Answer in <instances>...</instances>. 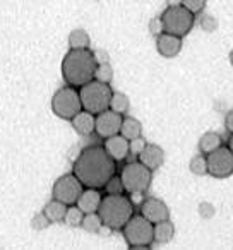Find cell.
<instances>
[{"instance_id":"39","label":"cell","mask_w":233,"mask_h":250,"mask_svg":"<svg viewBox=\"0 0 233 250\" xmlns=\"http://www.w3.org/2000/svg\"><path fill=\"white\" fill-rule=\"evenodd\" d=\"M230 63H232V65H233V50H232V52H230Z\"/></svg>"},{"instance_id":"16","label":"cell","mask_w":233,"mask_h":250,"mask_svg":"<svg viewBox=\"0 0 233 250\" xmlns=\"http://www.w3.org/2000/svg\"><path fill=\"white\" fill-rule=\"evenodd\" d=\"M72 127L76 129V132H79L81 136H89L94 132V124H96V117L94 113L87 110H81L70 118Z\"/></svg>"},{"instance_id":"18","label":"cell","mask_w":233,"mask_h":250,"mask_svg":"<svg viewBox=\"0 0 233 250\" xmlns=\"http://www.w3.org/2000/svg\"><path fill=\"white\" fill-rule=\"evenodd\" d=\"M175 236V226L170 219L158 221L153 225V242L156 243H168Z\"/></svg>"},{"instance_id":"28","label":"cell","mask_w":233,"mask_h":250,"mask_svg":"<svg viewBox=\"0 0 233 250\" xmlns=\"http://www.w3.org/2000/svg\"><path fill=\"white\" fill-rule=\"evenodd\" d=\"M48 226H50V219L45 216V212H36V214L33 216L31 228L35 229V231H43V229H46Z\"/></svg>"},{"instance_id":"34","label":"cell","mask_w":233,"mask_h":250,"mask_svg":"<svg viewBox=\"0 0 233 250\" xmlns=\"http://www.w3.org/2000/svg\"><path fill=\"white\" fill-rule=\"evenodd\" d=\"M149 31H151V35H154V36H158V35H161V33H163V24H161L160 18L151 19V21H149Z\"/></svg>"},{"instance_id":"17","label":"cell","mask_w":233,"mask_h":250,"mask_svg":"<svg viewBox=\"0 0 233 250\" xmlns=\"http://www.w3.org/2000/svg\"><path fill=\"white\" fill-rule=\"evenodd\" d=\"M101 204V195L98 192V188H89L81 192L79 199H77L76 206L81 209V211L86 214V212H98V208Z\"/></svg>"},{"instance_id":"12","label":"cell","mask_w":233,"mask_h":250,"mask_svg":"<svg viewBox=\"0 0 233 250\" xmlns=\"http://www.w3.org/2000/svg\"><path fill=\"white\" fill-rule=\"evenodd\" d=\"M141 214L154 225L158 221L170 219V209H168V206L161 199L149 197V199H144L143 204H141Z\"/></svg>"},{"instance_id":"27","label":"cell","mask_w":233,"mask_h":250,"mask_svg":"<svg viewBox=\"0 0 233 250\" xmlns=\"http://www.w3.org/2000/svg\"><path fill=\"white\" fill-rule=\"evenodd\" d=\"M94 79L100 81V83H105V84L111 83V79H113V69H111L110 62L98 63L96 70H94Z\"/></svg>"},{"instance_id":"20","label":"cell","mask_w":233,"mask_h":250,"mask_svg":"<svg viewBox=\"0 0 233 250\" xmlns=\"http://www.w3.org/2000/svg\"><path fill=\"white\" fill-rule=\"evenodd\" d=\"M65 211H67V204L57 201V199L50 201L48 204L45 206V209H43V212H45V216L50 219V223H62L64 216H65Z\"/></svg>"},{"instance_id":"19","label":"cell","mask_w":233,"mask_h":250,"mask_svg":"<svg viewBox=\"0 0 233 250\" xmlns=\"http://www.w3.org/2000/svg\"><path fill=\"white\" fill-rule=\"evenodd\" d=\"M120 134H122L126 139H136L143 134V125L137 118L134 117H127L122 118V125H120Z\"/></svg>"},{"instance_id":"24","label":"cell","mask_w":233,"mask_h":250,"mask_svg":"<svg viewBox=\"0 0 233 250\" xmlns=\"http://www.w3.org/2000/svg\"><path fill=\"white\" fill-rule=\"evenodd\" d=\"M84 231L87 233H98L100 228L103 226V221H101L100 214L98 212H86L83 218V223H81Z\"/></svg>"},{"instance_id":"15","label":"cell","mask_w":233,"mask_h":250,"mask_svg":"<svg viewBox=\"0 0 233 250\" xmlns=\"http://www.w3.org/2000/svg\"><path fill=\"white\" fill-rule=\"evenodd\" d=\"M139 161L148 167L151 171L158 170L165 161V151L161 149L158 144H146V147L143 149V153L139 154Z\"/></svg>"},{"instance_id":"31","label":"cell","mask_w":233,"mask_h":250,"mask_svg":"<svg viewBox=\"0 0 233 250\" xmlns=\"http://www.w3.org/2000/svg\"><path fill=\"white\" fill-rule=\"evenodd\" d=\"M146 144H148V143L143 139V136L136 137V139H130V141H129V153L137 154V156H139V154L143 153L144 147H146Z\"/></svg>"},{"instance_id":"32","label":"cell","mask_w":233,"mask_h":250,"mask_svg":"<svg viewBox=\"0 0 233 250\" xmlns=\"http://www.w3.org/2000/svg\"><path fill=\"white\" fill-rule=\"evenodd\" d=\"M201 28L206 33H214L218 29V21L212 16H202L201 18Z\"/></svg>"},{"instance_id":"13","label":"cell","mask_w":233,"mask_h":250,"mask_svg":"<svg viewBox=\"0 0 233 250\" xmlns=\"http://www.w3.org/2000/svg\"><path fill=\"white\" fill-rule=\"evenodd\" d=\"M156 48L161 57H165V59H173L182 50V38L180 36L170 35V33H161V35H158Z\"/></svg>"},{"instance_id":"4","label":"cell","mask_w":233,"mask_h":250,"mask_svg":"<svg viewBox=\"0 0 233 250\" xmlns=\"http://www.w3.org/2000/svg\"><path fill=\"white\" fill-rule=\"evenodd\" d=\"M111 89L110 84L100 83V81L93 79L89 83H86L84 86H81L79 98L83 110H87L91 113L98 115L101 111L110 108V100H111Z\"/></svg>"},{"instance_id":"10","label":"cell","mask_w":233,"mask_h":250,"mask_svg":"<svg viewBox=\"0 0 233 250\" xmlns=\"http://www.w3.org/2000/svg\"><path fill=\"white\" fill-rule=\"evenodd\" d=\"M208 175L214 178H226L233 173V153L230 147L219 146L208 154Z\"/></svg>"},{"instance_id":"14","label":"cell","mask_w":233,"mask_h":250,"mask_svg":"<svg viewBox=\"0 0 233 250\" xmlns=\"http://www.w3.org/2000/svg\"><path fill=\"white\" fill-rule=\"evenodd\" d=\"M103 147L115 161H122L129 154V139H126L122 134H115V136L105 139Z\"/></svg>"},{"instance_id":"1","label":"cell","mask_w":233,"mask_h":250,"mask_svg":"<svg viewBox=\"0 0 233 250\" xmlns=\"http://www.w3.org/2000/svg\"><path fill=\"white\" fill-rule=\"evenodd\" d=\"M72 173L84 187L100 190L115 175V160L105 151L103 146H89L76 158Z\"/></svg>"},{"instance_id":"33","label":"cell","mask_w":233,"mask_h":250,"mask_svg":"<svg viewBox=\"0 0 233 250\" xmlns=\"http://www.w3.org/2000/svg\"><path fill=\"white\" fill-rule=\"evenodd\" d=\"M214 212H216V209H214V206L211 204V202H201L199 204V214H201V218H204V219H211L212 216H214Z\"/></svg>"},{"instance_id":"23","label":"cell","mask_w":233,"mask_h":250,"mask_svg":"<svg viewBox=\"0 0 233 250\" xmlns=\"http://www.w3.org/2000/svg\"><path fill=\"white\" fill-rule=\"evenodd\" d=\"M83 218H84V212L81 211L76 204L67 206L65 216H64V223H65L67 226H70V228H77V226H81V223H83Z\"/></svg>"},{"instance_id":"8","label":"cell","mask_w":233,"mask_h":250,"mask_svg":"<svg viewBox=\"0 0 233 250\" xmlns=\"http://www.w3.org/2000/svg\"><path fill=\"white\" fill-rule=\"evenodd\" d=\"M83 110L79 91L74 86L60 87L52 98V111L62 120H70L77 111Z\"/></svg>"},{"instance_id":"35","label":"cell","mask_w":233,"mask_h":250,"mask_svg":"<svg viewBox=\"0 0 233 250\" xmlns=\"http://www.w3.org/2000/svg\"><path fill=\"white\" fill-rule=\"evenodd\" d=\"M93 55H94V60H96V63L110 62V55H108L105 50H96V52H93Z\"/></svg>"},{"instance_id":"36","label":"cell","mask_w":233,"mask_h":250,"mask_svg":"<svg viewBox=\"0 0 233 250\" xmlns=\"http://www.w3.org/2000/svg\"><path fill=\"white\" fill-rule=\"evenodd\" d=\"M225 127H226V130H228V132L233 134V110L226 113V117H225Z\"/></svg>"},{"instance_id":"29","label":"cell","mask_w":233,"mask_h":250,"mask_svg":"<svg viewBox=\"0 0 233 250\" xmlns=\"http://www.w3.org/2000/svg\"><path fill=\"white\" fill-rule=\"evenodd\" d=\"M105 190H106V194H124V184L122 180H120V177H111L110 180L105 184Z\"/></svg>"},{"instance_id":"11","label":"cell","mask_w":233,"mask_h":250,"mask_svg":"<svg viewBox=\"0 0 233 250\" xmlns=\"http://www.w3.org/2000/svg\"><path fill=\"white\" fill-rule=\"evenodd\" d=\"M120 125H122V115L108 108V110L98 113L94 130L101 139H106L115 134H120Z\"/></svg>"},{"instance_id":"26","label":"cell","mask_w":233,"mask_h":250,"mask_svg":"<svg viewBox=\"0 0 233 250\" xmlns=\"http://www.w3.org/2000/svg\"><path fill=\"white\" fill-rule=\"evenodd\" d=\"M189 170H191L194 175H197V177L208 175V160H206V156L197 154V156L192 158L191 163H189Z\"/></svg>"},{"instance_id":"37","label":"cell","mask_w":233,"mask_h":250,"mask_svg":"<svg viewBox=\"0 0 233 250\" xmlns=\"http://www.w3.org/2000/svg\"><path fill=\"white\" fill-rule=\"evenodd\" d=\"M168 7H177V5H182V0H167Z\"/></svg>"},{"instance_id":"30","label":"cell","mask_w":233,"mask_h":250,"mask_svg":"<svg viewBox=\"0 0 233 250\" xmlns=\"http://www.w3.org/2000/svg\"><path fill=\"white\" fill-rule=\"evenodd\" d=\"M206 4H208V0H182V5H184L189 12H192L194 16L199 14V12H202V9L206 7Z\"/></svg>"},{"instance_id":"7","label":"cell","mask_w":233,"mask_h":250,"mask_svg":"<svg viewBox=\"0 0 233 250\" xmlns=\"http://www.w3.org/2000/svg\"><path fill=\"white\" fill-rule=\"evenodd\" d=\"M160 19L163 24V33H170V35L180 36V38L187 35L194 24V14L189 12L184 5L168 7L160 16Z\"/></svg>"},{"instance_id":"5","label":"cell","mask_w":233,"mask_h":250,"mask_svg":"<svg viewBox=\"0 0 233 250\" xmlns=\"http://www.w3.org/2000/svg\"><path fill=\"white\" fill-rule=\"evenodd\" d=\"M124 236L130 249L134 250H144L149 249L153 242V223L148 221L143 214L130 216L129 221L124 225Z\"/></svg>"},{"instance_id":"9","label":"cell","mask_w":233,"mask_h":250,"mask_svg":"<svg viewBox=\"0 0 233 250\" xmlns=\"http://www.w3.org/2000/svg\"><path fill=\"white\" fill-rule=\"evenodd\" d=\"M83 187L84 185L79 182V178L76 177L74 173H67V175H62L59 180L53 184V199L57 201L64 202L67 206H72L77 202L79 199L81 192H83Z\"/></svg>"},{"instance_id":"38","label":"cell","mask_w":233,"mask_h":250,"mask_svg":"<svg viewBox=\"0 0 233 250\" xmlns=\"http://www.w3.org/2000/svg\"><path fill=\"white\" fill-rule=\"evenodd\" d=\"M228 147H230V151L233 153V134H232V137H230V141H228Z\"/></svg>"},{"instance_id":"21","label":"cell","mask_w":233,"mask_h":250,"mask_svg":"<svg viewBox=\"0 0 233 250\" xmlns=\"http://www.w3.org/2000/svg\"><path fill=\"white\" fill-rule=\"evenodd\" d=\"M67 42H69L70 48H74V50L89 48V45H91L89 35H87V31H86V29H83V28L72 29V31L69 33V38H67Z\"/></svg>"},{"instance_id":"22","label":"cell","mask_w":233,"mask_h":250,"mask_svg":"<svg viewBox=\"0 0 233 250\" xmlns=\"http://www.w3.org/2000/svg\"><path fill=\"white\" fill-rule=\"evenodd\" d=\"M219 146H221V137H219V134L212 132V130L202 134V137L199 139V149H201L202 154L212 153V151L218 149Z\"/></svg>"},{"instance_id":"3","label":"cell","mask_w":233,"mask_h":250,"mask_svg":"<svg viewBox=\"0 0 233 250\" xmlns=\"http://www.w3.org/2000/svg\"><path fill=\"white\" fill-rule=\"evenodd\" d=\"M101 221L106 228L120 229L132 216V202L122 194H106L98 208Z\"/></svg>"},{"instance_id":"25","label":"cell","mask_w":233,"mask_h":250,"mask_svg":"<svg viewBox=\"0 0 233 250\" xmlns=\"http://www.w3.org/2000/svg\"><path fill=\"white\" fill-rule=\"evenodd\" d=\"M130 106V101L129 98L126 96L124 93H115L111 94V100H110V110L117 111V113H126Z\"/></svg>"},{"instance_id":"6","label":"cell","mask_w":233,"mask_h":250,"mask_svg":"<svg viewBox=\"0 0 233 250\" xmlns=\"http://www.w3.org/2000/svg\"><path fill=\"white\" fill-rule=\"evenodd\" d=\"M120 180L124 184V190L132 194V192H146L151 187L153 173L148 167H144L141 161H134L122 168Z\"/></svg>"},{"instance_id":"2","label":"cell","mask_w":233,"mask_h":250,"mask_svg":"<svg viewBox=\"0 0 233 250\" xmlns=\"http://www.w3.org/2000/svg\"><path fill=\"white\" fill-rule=\"evenodd\" d=\"M96 60L91 50L70 48L62 60V76L69 86L81 87L94 79Z\"/></svg>"}]
</instances>
